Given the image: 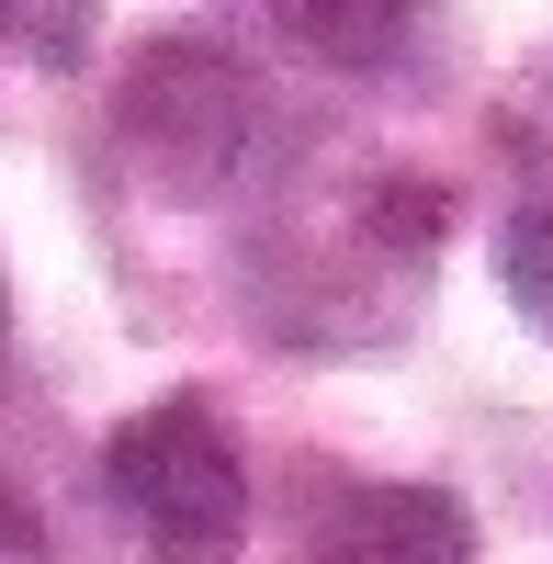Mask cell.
<instances>
[{"instance_id": "9", "label": "cell", "mask_w": 553, "mask_h": 564, "mask_svg": "<svg viewBox=\"0 0 553 564\" xmlns=\"http://www.w3.org/2000/svg\"><path fill=\"white\" fill-rule=\"evenodd\" d=\"M0 327H12V316H0Z\"/></svg>"}, {"instance_id": "4", "label": "cell", "mask_w": 553, "mask_h": 564, "mask_svg": "<svg viewBox=\"0 0 553 564\" xmlns=\"http://www.w3.org/2000/svg\"><path fill=\"white\" fill-rule=\"evenodd\" d=\"M430 0H271V34L316 68H395Z\"/></svg>"}, {"instance_id": "6", "label": "cell", "mask_w": 553, "mask_h": 564, "mask_svg": "<svg viewBox=\"0 0 553 564\" xmlns=\"http://www.w3.org/2000/svg\"><path fill=\"white\" fill-rule=\"evenodd\" d=\"M90 12H102V0H0V23H12L45 68H79L90 57Z\"/></svg>"}, {"instance_id": "7", "label": "cell", "mask_w": 553, "mask_h": 564, "mask_svg": "<svg viewBox=\"0 0 553 564\" xmlns=\"http://www.w3.org/2000/svg\"><path fill=\"white\" fill-rule=\"evenodd\" d=\"M0 564H57V553H45V520H34L12 486H0Z\"/></svg>"}, {"instance_id": "8", "label": "cell", "mask_w": 553, "mask_h": 564, "mask_svg": "<svg viewBox=\"0 0 553 564\" xmlns=\"http://www.w3.org/2000/svg\"><path fill=\"white\" fill-rule=\"evenodd\" d=\"M0 34H12V23H0Z\"/></svg>"}, {"instance_id": "5", "label": "cell", "mask_w": 553, "mask_h": 564, "mask_svg": "<svg viewBox=\"0 0 553 564\" xmlns=\"http://www.w3.org/2000/svg\"><path fill=\"white\" fill-rule=\"evenodd\" d=\"M497 282H509V305L531 327H553V204H520L497 226Z\"/></svg>"}, {"instance_id": "3", "label": "cell", "mask_w": 553, "mask_h": 564, "mask_svg": "<svg viewBox=\"0 0 553 564\" xmlns=\"http://www.w3.org/2000/svg\"><path fill=\"white\" fill-rule=\"evenodd\" d=\"M316 564H475V520L441 486H350L316 531Z\"/></svg>"}, {"instance_id": "2", "label": "cell", "mask_w": 553, "mask_h": 564, "mask_svg": "<svg viewBox=\"0 0 553 564\" xmlns=\"http://www.w3.org/2000/svg\"><path fill=\"white\" fill-rule=\"evenodd\" d=\"M124 148H135V170H159L170 193H215V181L260 148L249 68H226L204 34H159L148 68L124 79Z\"/></svg>"}, {"instance_id": "1", "label": "cell", "mask_w": 553, "mask_h": 564, "mask_svg": "<svg viewBox=\"0 0 553 564\" xmlns=\"http://www.w3.org/2000/svg\"><path fill=\"white\" fill-rule=\"evenodd\" d=\"M102 486L148 564H238V542H249V463L204 395L135 406L102 452Z\"/></svg>"}]
</instances>
